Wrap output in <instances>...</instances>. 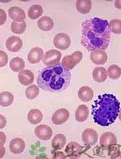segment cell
Segmentation results:
<instances>
[{"label": "cell", "instance_id": "obj_27", "mask_svg": "<svg viewBox=\"0 0 121 159\" xmlns=\"http://www.w3.org/2000/svg\"><path fill=\"white\" fill-rule=\"evenodd\" d=\"M43 14V8L39 5H34L28 11V16L31 20H36Z\"/></svg>", "mask_w": 121, "mask_h": 159}, {"label": "cell", "instance_id": "obj_17", "mask_svg": "<svg viewBox=\"0 0 121 159\" xmlns=\"http://www.w3.org/2000/svg\"><path fill=\"white\" fill-rule=\"evenodd\" d=\"M117 139L113 133H104L100 137V144L103 147L108 148L111 145L117 144Z\"/></svg>", "mask_w": 121, "mask_h": 159}, {"label": "cell", "instance_id": "obj_31", "mask_svg": "<svg viewBox=\"0 0 121 159\" xmlns=\"http://www.w3.org/2000/svg\"><path fill=\"white\" fill-rule=\"evenodd\" d=\"M109 28L110 31L115 34H121V21L119 19H113L110 21Z\"/></svg>", "mask_w": 121, "mask_h": 159}, {"label": "cell", "instance_id": "obj_28", "mask_svg": "<svg viewBox=\"0 0 121 159\" xmlns=\"http://www.w3.org/2000/svg\"><path fill=\"white\" fill-rule=\"evenodd\" d=\"M107 75L112 80H118L121 77V69L117 65H111L107 70Z\"/></svg>", "mask_w": 121, "mask_h": 159}, {"label": "cell", "instance_id": "obj_24", "mask_svg": "<svg viewBox=\"0 0 121 159\" xmlns=\"http://www.w3.org/2000/svg\"><path fill=\"white\" fill-rule=\"evenodd\" d=\"M66 143V138L63 134H57L51 141V145L55 150H60L64 148L65 145Z\"/></svg>", "mask_w": 121, "mask_h": 159}, {"label": "cell", "instance_id": "obj_26", "mask_svg": "<svg viewBox=\"0 0 121 159\" xmlns=\"http://www.w3.org/2000/svg\"><path fill=\"white\" fill-rule=\"evenodd\" d=\"M9 67L14 72H19L24 68L25 62L23 59L19 57H16L13 58L10 61Z\"/></svg>", "mask_w": 121, "mask_h": 159}, {"label": "cell", "instance_id": "obj_12", "mask_svg": "<svg viewBox=\"0 0 121 159\" xmlns=\"http://www.w3.org/2000/svg\"><path fill=\"white\" fill-rule=\"evenodd\" d=\"M23 41L20 38L13 36L8 38L6 42V47L8 51L12 52H19L23 47Z\"/></svg>", "mask_w": 121, "mask_h": 159}, {"label": "cell", "instance_id": "obj_11", "mask_svg": "<svg viewBox=\"0 0 121 159\" xmlns=\"http://www.w3.org/2000/svg\"><path fill=\"white\" fill-rule=\"evenodd\" d=\"M82 140L85 144L94 145L98 142V134L94 129L88 128L82 133Z\"/></svg>", "mask_w": 121, "mask_h": 159}, {"label": "cell", "instance_id": "obj_2", "mask_svg": "<svg viewBox=\"0 0 121 159\" xmlns=\"http://www.w3.org/2000/svg\"><path fill=\"white\" fill-rule=\"evenodd\" d=\"M71 73L61 64L49 66L39 74L38 86L43 90L51 93L64 91L70 84Z\"/></svg>", "mask_w": 121, "mask_h": 159}, {"label": "cell", "instance_id": "obj_36", "mask_svg": "<svg viewBox=\"0 0 121 159\" xmlns=\"http://www.w3.org/2000/svg\"><path fill=\"white\" fill-rule=\"evenodd\" d=\"M7 141L6 135L4 132H0V144L4 145Z\"/></svg>", "mask_w": 121, "mask_h": 159}, {"label": "cell", "instance_id": "obj_32", "mask_svg": "<svg viewBox=\"0 0 121 159\" xmlns=\"http://www.w3.org/2000/svg\"><path fill=\"white\" fill-rule=\"evenodd\" d=\"M8 62V55L3 51H0V67L5 66Z\"/></svg>", "mask_w": 121, "mask_h": 159}, {"label": "cell", "instance_id": "obj_16", "mask_svg": "<svg viewBox=\"0 0 121 159\" xmlns=\"http://www.w3.org/2000/svg\"><path fill=\"white\" fill-rule=\"evenodd\" d=\"M43 57V51L41 48L35 47L28 54V61L31 64L38 63Z\"/></svg>", "mask_w": 121, "mask_h": 159}, {"label": "cell", "instance_id": "obj_19", "mask_svg": "<svg viewBox=\"0 0 121 159\" xmlns=\"http://www.w3.org/2000/svg\"><path fill=\"white\" fill-rule=\"evenodd\" d=\"M89 116V109L87 105H80L75 113V118L78 122H82L85 121Z\"/></svg>", "mask_w": 121, "mask_h": 159}, {"label": "cell", "instance_id": "obj_10", "mask_svg": "<svg viewBox=\"0 0 121 159\" xmlns=\"http://www.w3.org/2000/svg\"><path fill=\"white\" fill-rule=\"evenodd\" d=\"M90 57L92 61L96 65H104L108 59L107 53L101 49H95L92 51Z\"/></svg>", "mask_w": 121, "mask_h": 159}, {"label": "cell", "instance_id": "obj_34", "mask_svg": "<svg viewBox=\"0 0 121 159\" xmlns=\"http://www.w3.org/2000/svg\"><path fill=\"white\" fill-rule=\"evenodd\" d=\"M53 159H66V156L64 153L62 152H57L54 154L53 156Z\"/></svg>", "mask_w": 121, "mask_h": 159}, {"label": "cell", "instance_id": "obj_5", "mask_svg": "<svg viewBox=\"0 0 121 159\" xmlns=\"http://www.w3.org/2000/svg\"><path fill=\"white\" fill-rule=\"evenodd\" d=\"M62 53L57 49H51L46 52L43 57V63L47 66H53L59 64Z\"/></svg>", "mask_w": 121, "mask_h": 159}, {"label": "cell", "instance_id": "obj_13", "mask_svg": "<svg viewBox=\"0 0 121 159\" xmlns=\"http://www.w3.org/2000/svg\"><path fill=\"white\" fill-rule=\"evenodd\" d=\"M8 13L9 17L14 20L13 21L17 23L24 22L26 18L24 11L17 7H13L9 8L8 10Z\"/></svg>", "mask_w": 121, "mask_h": 159}, {"label": "cell", "instance_id": "obj_21", "mask_svg": "<svg viewBox=\"0 0 121 159\" xmlns=\"http://www.w3.org/2000/svg\"><path fill=\"white\" fill-rule=\"evenodd\" d=\"M107 72L106 68L103 67H97L94 70L92 76L94 80L98 83L104 82L107 78Z\"/></svg>", "mask_w": 121, "mask_h": 159}, {"label": "cell", "instance_id": "obj_8", "mask_svg": "<svg viewBox=\"0 0 121 159\" xmlns=\"http://www.w3.org/2000/svg\"><path fill=\"white\" fill-rule=\"evenodd\" d=\"M35 134L41 140H49L53 136V130L49 126L40 125L34 130Z\"/></svg>", "mask_w": 121, "mask_h": 159}, {"label": "cell", "instance_id": "obj_33", "mask_svg": "<svg viewBox=\"0 0 121 159\" xmlns=\"http://www.w3.org/2000/svg\"><path fill=\"white\" fill-rule=\"evenodd\" d=\"M7 19V15L4 10L0 9V26L4 24Z\"/></svg>", "mask_w": 121, "mask_h": 159}, {"label": "cell", "instance_id": "obj_6", "mask_svg": "<svg viewBox=\"0 0 121 159\" xmlns=\"http://www.w3.org/2000/svg\"><path fill=\"white\" fill-rule=\"evenodd\" d=\"M54 45L58 49L60 50L67 49L70 46V38L68 34L65 33H60L54 38Z\"/></svg>", "mask_w": 121, "mask_h": 159}, {"label": "cell", "instance_id": "obj_3", "mask_svg": "<svg viewBox=\"0 0 121 159\" xmlns=\"http://www.w3.org/2000/svg\"><path fill=\"white\" fill-rule=\"evenodd\" d=\"M92 115L95 123L109 126L115 121L120 111V102L112 94L100 95L92 104Z\"/></svg>", "mask_w": 121, "mask_h": 159}, {"label": "cell", "instance_id": "obj_37", "mask_svg": "<svg viewBox=\"0 0 121 159\" xmlns=\"http://www.w3.org/2000/svg\"><path fill=\"white\" fill-rule=\"evenodd\" d=\"M5 154V148L4 145L0 144V159L2 158Z\"/></svg>", "mask_w": 121, "mask_h": 159}, {"label": "cell", "instance_id": "obj_29", "mask_svg": "<svg viewBox=\"0 0 121 159\" xmlns=\"http://www.w3.org/2000/svg\"><path fill=\"white\" fill-rule=\"evenodd\" d=\"M27 24L25 21L22 23H17L13 21L11 23L12 32L16 34H22L26 30Z\"/></svg>", "mask_w": 121, "mask_h": 159}, {"label": "cell", "instance_id": "obj_20", "mask_svg": "<svg viewBox=\"0 0 121 159\" xmlns=\"http://www.w3.org/2000/svg\"><path fill=\"white\" fill-rule=\"evenodd\" d=\"M38 28L43 31H50L54 27V21L49 16H43L38 20Z\"/></svg>", "mask_w": 121, "mask_h": 159}, {"label": "cell", "instance_id": "obj_7", "mask_svg": "<svg viewBox=\"0 0 121 159\" xmlns=\"http://www.w3.org/2000/svg\"><path fill=\"white\" fill-rule=\"evenodd\" d=\"M83 153V148L77 142L69 143L65 148V153L70 159H78Z\"/></svg>", "mask_w": 121, "mask_h": 159}, {"label": "cell", "instance_id": "obj_18", "mask_svg": "<svg viewBox=\"0 0 121 159\" xmlns=\"http://www.w3.org/2000/svg\"><path fill=\"white\" fill-rule=\"evenodd\" d=\"M78 96L80 100L83 102H89L94 97V91L91 87L83 86L80 89Z\"/></svg>", "mask_w": 121, "mask_h": 159}, {"label": "cell", "instance_id": "obj_14", "mask_svg": "<svg viewBox=\"0 0 121 159\" xmlns=\"http://www.w3.org/2000/svg\"><path fill=\"white\" fill-rule=\"evenodd\" d=\"M34 74L29 70H22L19 72L18 78L19 82L24 86L30 85L34 82Z\"/></svg>", "mask_w": 121, "mask_h": 159}, {"label": "cell", "instance_id": "obj_30", "mask_svg": "<svg viewBox=\"0 0 121 159\" xmlns=\"http://www.w3.org/2000/svg\"><path fill=\"white\" fill-rule=\"evenodd\" d=\"M39 94V89L36 85H32L28 87L26 90V97L29 99H34L36 98Z\"/></svg>", "mask_w": 121, "mask_h": 159}, {"label": "cell", "instance_id": "obj_25", "mask_svg": "<svg viewBox=\"0 0 121 159\" xmlns=\"http://www.w3.org/2000/svg\"><path fill=\"white\" fill-rule=\"evenodd\" d=\"M14 101V97L11 93L4 91L0 93V105L8 107L11 105Z\"/></svg>", "mask_w": 121, "mask_h": 159}, {"label": "cell", "instance_id": "obj_1", "mask_svg": "<svg viewBox=\"0 0 121 159\" xmlns=\"http://www.w3.org/2000/svg\"><path fill=\"white\" fill-rule=\"evenodd\" d=\"M110 42V30L107 20L94 17L86 20L83 23L81 43L88 51H104Z\"/></svg>", "mask_w": 121, "mask_h": 159}, {"label": "cell", "instance_id": "obj_22", "mask_svg": "<svg viewBox=\"0 0 121 159\" xmlns=\"http://www.w3.org/2000/svg\"><path fill=\"white\" fill-rule=\"evenodd\" d=\"M27 118L31 124L37 125L42 121L43 114L38 109H35L31 110L28 114Z\"/></svg>", "mask_w": 121, "mask_h": 159}, {"label": "cell", "instance_id": "obj_15", "mask_svg": "<svg viewBox=\"0 0 121 159\" xmlns=\"http://www.w3.org/2000/svg\"><path fill=\"white\" fill-rule=\"evenodd\" d=\"M26 148L25 142L20 138H15L12 140L9 144V149L14 154H20L24 151Z\"/></svg>", "mask_w": 121, "mask_h": 159}, {"label": "cell", "instance_id": "obj_23", "mask_svg": "<svg viewBox=\"0 0 121 159\" xmlns=\"http://www.w3.org/2000/svg\"><path fill=\"white\" fill-rule=\"evenodd\" d=\"M76 7L79 12L85 15L91 11L92 2L90 0H78L76 1Z\"/></svg>", "mask_w": 121, "mask_h": 159}, {"label": "cell", "instance_id": "obj_35", "mask_svg": "<svg viewBox=\"0 0 121 159\" xmlns=\"http://www.w3.org/2000/svg\"><path fill=\"white\" fill-rule=\"evenodd\" d=\"M7 125V120L2 115H0V129H3Z\"/></svg>", "mask_w": 121, "mask_h": 159}, {"label": "cell", "instance_id": "obj_9", "mask_svg": "<svg viewBox=\"0 0 121 159\" xmlns=\"http://www.w3.org/2000/svg\"><path fill=\"white\" fill-rule=\"evenodd\" d=\"M70 114L66 109H60L57 110L52 116V122L54 125H60L64 124L68 121Z\"/></svg>", "mask_w": 121, "mask_h": 159}, {"label": "cell", "instance_id": "obj_4", "mask_svg": "<svg viewBox=\"0 0 121 159\" xmlns=\"http://www.w3.org/2000/svg\"><path fill=\"white\" fill-rule=\"evenodd\" d=\"M83 55L81 52L76 51L70 55L65 57L62 61L61 65L65 68L70 70L79 63L83 59Z\"/></svg>", "mask_w": 121, "mask_h": 159}]
</instances>
